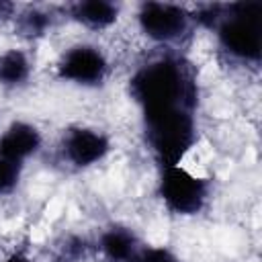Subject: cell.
Wrapping results in <instances>:
<instances>
[{"instance_id":"cell-1","label":"cell","mask_w":262,"mask_h":262,"mask_svg":"<svg viewBox=\"0 0 262 262\" xmlns=\"http://www.w3.org/2000/svg\"><path fill=\"white\" fill-rule=\"evenodd\" d=\"M131 98L141 111L162 106H196V80L192 70L178 57H160L143 63L129 80Z\"/></svg>"},{"instance_id":"cell-2","label":"cell","mask_w":262,"mask_h":262,"mask_svg":"<svg viewBox=\"0 0 262 262\" xmlns=\"http://www.w3.org/2000/svg\"><path fill=\"white\" fill-rule=\"evenodd\" d=\"M143 131L149 149L162 166H176L196 141V123L190 108L162 106L143 111Z\"/></svg>"},{"instance_id":"cell-3","label":"cell","mask_w":262,"mask_h":262,"mask_svg":"<svg viewBox=\"0 0 262 262\" xmlns=\"http://www.w3.org/2000/svg\"><path fill=\"white\" fill-rule=\"evenodd\" d=\"M262 4L237 2L221 6L215 33L221 49L244 63H258L262 37Z\"/></svg>"},{"instance_id":"cell-4","label":"cell","mask_w":262,"mask_h":262,"mask_svg":"<svg viewBox=\"0 0 262 262\" xmlns=\"http://www.w3.org/2000/svg\"><path fill=\"white\" fill-rule=\"evenodd\" d=\"M158 194L168 211L176 215H196L209 201V184L205 178L190 174L178 164L164 166L158 182Z\"/></svg>"},{"instance_id":"cell-5","label":"cell","mask_w":262,"mask_h":262,"mask_svg":"<svg viewBox=\"0 0 262 262\" xmlns=\"http://www.w3.org/2000/svg\"><path fill=\"white\" fill-rule=\"evenodd\" d=\"M139 31L156 43H176L188 35L192 14L170 2H143L137 8Z\"/></svg>"},{"instance_id":"cell-6","label":"cell","mask_w":262,"mask_h":262,"mask_svg":"<svg viewBox=\"0 0 262 262\" xmlns=\"http://www.w3.org/2000/svg\"><path fill=\"white\" fill-rule=\"evenodd\" d=\"M108 59L100 47L78 43L66 49L57 61V76L76 86H98L106 80Z\"/></svg>"},{"instance_id":"cell-7","label":"cell","mask_w":262,"mask_h":262,"mask_svg":"<svg viewBox=\"0 0 262 262\" xmlns=\"http://www.w3.org/2000/svg\"><path fill=\"white\" fill-rule=\"evenodd\" d=\"M108 149L111 139L94 127H72L61 139V156L74 168H90L98 164Z\"/></svg>"},{"instance_id":"cell-8","label":"cell","mask_w":262,"mask_h":262,"mask_svg":"<svg viewBox=\"0 0 262 262\" xmlns=\"http://www.w3.org/2000/svg\"><path fill=\"white\" fill-rule=\"evenodd\" d=\"M41 143L43 137L35 125L25 121H14L0 135V156L23 166L25 160L33 158L41 149Z\"/></svg>"},{"instance_id":"cell-9","label":"cell","mask_w":262,"mask_h":262,"mask_svg":"<svg viewBox=\"0 0 262 262\" xmlns=\"http://www.w3.org/2000/svg\"><path fill=\"white\" fill-rule=\"evenodd\" d=\"M98 250L108 262H135L143 246L133 229L125 225H111L100 233Z\"/></svg>"},{"instance_id":"cell-10","label":"cell","mask_w":262,"mask_h":262,"mask_svg":"<svg viewBox=\"0 0 262 262\" xmlns=\"http://www.w3.org/2000/svg\"><path fill=\"white\" fill-rule=\"evenodd\" d=\"M70 16L86 29L104 31L119 18V4L108 0H80L68 6Z\"/></svg>"},{"instance_id":"cell-11","label":"cell","mask_w":262,"mask_h":262,"mask_svg":"<svg viewBox=\"0 0 262 262\" xmlns=\"http://www.w3.org/2000/svg\"><path fill=\"white\" fill-rule=\"evenodd\" d=\"M31 59L23 49H6L0 53V86L18 88L31 78Z\"/></svg>"},{"instance_id":"cell-12","label":"cell","mask_w":262,"mask_h":262,"mask_svg":"<svg viewBox=\"0 0 262 262\" xmlns=\"http://www.w3.org/2000/svg\"><path fill=\"white\" fill-rule=\"evenodd\" d=\"M55 23V16L51 10L39 8V6H29L16 16V31L18 35L27 39H39L51 31Z\"/></svg>"},{"instance_id":"cell-13","label":"cell","mask_w":262,"mask_h":262,"mask_svg":"<svg viewBox=\"0 0 262 262\" xmlns=\"http://www.w3.org/2000/svg\"><path fill=\"white\" fill-rule=\"evenodd\" d=\"M88 242L80 235H68L59 242L57 246V256L59 260H66V262H82L86 256H88Z\"/></svg>"},{"instance_id":"cell-14","label":"cell","mask_w":262,"mask_h":262,"mask_svg":"<svg viewBox=\"0 0 262 262\" xmlns=\"http://www.w3.org/2000/svg\"><path fill=\"white\" fill-rule=\"evenodd\" d=\"M20 180V164L0 156V196L10 194Z\"/></svg>"},{"instance_id":"cell-15","label":"cell","mask_w":262,"mask_h":262,"mask_svg":"<svg viewBox=\"0 0 262 262\" xmlns=\"http://www.w3.org/2000/svg\"><path fill=\"white\" fill-rule=\"evenodd\" d=\"M135 262H180L166 248H143Z\"/></svg>"},{"instance_id":"cell-16","label":"cell","mask_w":262,"mask_h":262,"mask_svg":"<svg viewBox=\"0 0 262 262\" xmlns=\"http://www.w3.org/2000/svg\"><path fill=\"white\" fill-rule=\"evenodd\" d=\"M2 262H35L31 256H27L25 252H14V254H10L8 258H4Z\"/></svg>"},{"instance_id":"cell-17","label":"cell","mask_w":262,"mask_h":262,"mask_svg":"<svg viewBox=\"0 0 262 262\" xmlns=\"http://www.w3.org/2000/svg\"><path fill=\"white\" fill-rule=\"evenodd\" d=\"M12 10H14V6H12L10 2L0 0V20H2V18H6V16H10V14H12Z\"/></svg>"}]
</instances>
